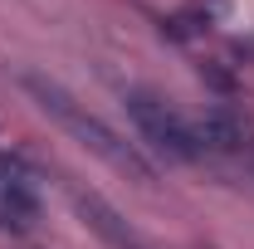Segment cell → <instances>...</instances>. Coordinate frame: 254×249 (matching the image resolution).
Masks as SVG:
<instances>
[{
  "instance_id": "1",
  "label": "cell",
  "mask_w": 254,
  "mask_h": 249,
  "mask_svg": "<svg viewBox=\"0 0 254 249\" xmlns=\"http://www.w3.org/2000/svg\"><path fill=\"white\" fill-rule=\"evenodd\" d=\"M20 88H25V93H30L34 103H39V108L64 127V132H68V137H73V142H83L93 156H103L113 171H123V176L142 181V186H152V181H157V166L137 152L132 142H123V137L103 123V118H93L83 103H73L54 78H44V73H20Z\"/></svg>"
},
{
  "instance_id": "2",
  "label": "cell",
  "mask_w": 254,
  "mask_h": 249,
  "mask_svg": "<svg viewBox=\"0 0 254 249\" xmlns=\"http://www.w3.org/2000/svg\"><path fill=\"white\" fill-rule=\"evenodd\" d=\"M127 113H132V123H137V132L157 147V152L176 156V161H195L200 156V142H195V127L166 103V98L147 93V88H132L127 93Z\"/></svg>"
},
{
  "instance_id": "5",
  "label": "cell",
  "mask_w": 254,
  "mask_h": 249,
  "mask_svg": "<svg viewBox=\"0 0 254 249\" xmlns=\"http://www.w3.org/2000/svg\"><path fill=\"white\" fill-rule=\"evenodd\" d=\"M166 30L176 34V39H190V34H205V30H210V10H205V5H186V10H176V15L166 20Z\"/></svg>"
},
{
  "instance_id": "3",
  "label": "cell",
  "mask_w": 254,
  "mask_h": 249,
  "mask_svg": "<svg viewBox=\"0 0 254 249\" xmlns=\"http://www.w3.org/2000/svg\"><path fill=\"white\" fill-rule=\"evenodd\" d=\"M39 220V190L30 171L10 156H0V225L5 230H34Z\"/></svg>"
},
{
  "instance_id": "4",
  "label": "cell",
  "mask_w": 254,
  "mask_h": 249,
  "mask_svg": "<svg viewBox=\"0 0 254 249\" xmlns=\"http://www.w3.org/2000/svg\"><path fill=\"white\" fill-rule=\"evenodd\" d=\"M195 142H200V152L210 147V152H235L240 142H245V132L240 123L230 118V113H205L200 123H195Z\"/></svg>"
}]
</instances>
